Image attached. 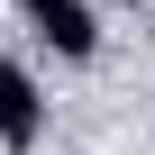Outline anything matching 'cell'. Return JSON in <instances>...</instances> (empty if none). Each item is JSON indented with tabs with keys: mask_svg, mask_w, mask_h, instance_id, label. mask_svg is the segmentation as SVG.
<instances>
[{
	"mask_svg": "<svg viewBox=\"0 0 155 155\" xmlns=\"http://www.w3.org/2000/svg\"><path fill=\"white\" fill-rule=\"evenodd\" d=\"M28 18H37V37H46L64 64H82V55L101 46V28H91V0H28Z\"/></svg>",
	"mask_w": 155,
	"mask_h": 155,
	"instance_id": "1",
	"label": "cell"
},
{
	"mask_svg": "<svg viewBox=\"0 0 155 155\" xmlns=\"http://www.w3.org/2000/svg\"><path fill=\"white\" fill-rule=\"evenodd\" d=\"M46 137V101H37V82L0 55V146H37Z\"/></svg>",
	"mask_w": 155,
	"mask_h": 155,
	"instance_id": "2",
	"label": "cell"
}]
</instances>
